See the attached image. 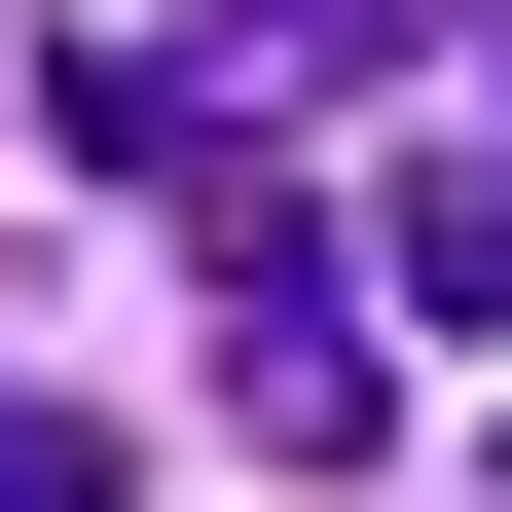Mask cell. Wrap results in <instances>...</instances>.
<instances>
[{"label":"cell","mask_w":512,"mask_h":512,"mask_svg":"<svg viewBox=\"0 0 512 512\" xmlns=\"http://www.w3.org/2000/svg\"><path fill=\"white\" fill-rule=\"evenodd\" d=\"M366 403H403V330H366L330 256H256V330H220V439H256V476H366Z\"/></svg>","instance_id":"obj_1"},{"label":"cell","mask_w":512,"mask_h":512,"mask_svg":"<svg viewBox=\"0 0 512 512\" xmlns=\"http://www.w3.org/2000/svg\"><path fill=\"white\" fill-rule=\"evenodd\" d=\"M330 293H366V330H512V147H403L330 220Z\"/></svg>","instance_id":"obj_2"},{"label":"cell","mask_w":512,"mask_h":512,"mask_svg":"<svg viewBox=\"0 0 512 512\" xmlns=\"http://www.w3.org/2000/svg\"><path fill=\"white\" fill-rule=\"evenodd\" d=\"M0 512H110V439H74V403H0Z\"/></svg>","instance_id":"obj_3"}]
</instances>
